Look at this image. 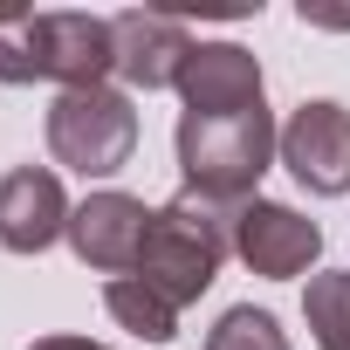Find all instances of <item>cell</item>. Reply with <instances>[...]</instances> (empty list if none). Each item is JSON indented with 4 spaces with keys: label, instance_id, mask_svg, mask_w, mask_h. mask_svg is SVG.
Returning <instances> with one entry per match:
<instances>
[{
    "label": "cell",
    "instance_id": "obj_1",
    "mask_svg": "<svg viewBox=\"0 0 350 350\" xmlns=\"http://www.w3.org/2000/svg\"><path fill=\"white\" fill-rule=\"evenodd\" d=\"M234 220L241 206H220V200H200V193H179V200H165L151 213V241L137 254V282L158 288L172 309H186L213 288L220 261L234 254Z\"/></svg>",
    "mask_w": 350,
    "mask_h": 350
},
{
    "label": "cell",
    "instance_id": "obj_2",
    "mask_svg": "<svg viewBox=\"0 0 350 350\" xmlns=\"http://www.w3.org/2000/svg\"><path fill=\"white\" fill-rule=\"evenodd\" d=\"M172 151H179L186 193L220 200V206H247L261 172L282 158V131H275L268 110H247V117H186L179 110Z\"/></svg>",
    "mask_w": 350,
    "mask_h": 350
},
{
    "label": "cell",
    "instance_id": "obj_3",
    "mask_svg": "<svg viewBox=\"0 0 350 350\" xmlns=\"http://www.w3.org/2000/svg\"><path fill=\"white\" fill-rule=\"evenodd\" d=\"M42 131H49L55 165L83 172V179H110V172H124L131 151H137V110H131V96L110 90V83H96V90H62V96L49 103Z\"/></svg>",
    "mask_w": 350,
    "mask_h": 350
},
{
    "label": "cell",
    "instance_id": "obj_4",
    "mask_svg": "<svg viewBox=\"0 0 350 350\" xmlns=\"http://www.w3.org/2000/svg\"><path fill=\"white\" fill-rule=\"evenodd\" d=\"M117 69V35L103 14H28V76L62 90H96Z\"/></svg>",
    "mask_w": 350,
    "mask_h": 350
},
{
    "label": "cell",
    "instance_id": "obj_5",
    "mask_svg": "<svg viewBox=\"0 0 350 350\" xmlns=\"http://www.w3.org/2000/svg\"><path fill=\"white\" fill-rule=\"evenodd\" d=\"M144 241H151V206H144L137 193L103 186V193H90V200L69 213V247H76V261L96 268V275H110V282L137 268Z\"/></svg>",
    "mask_w": 350,
    "mask_h": 350
},
{
    "label": "cell",
    "instance_id": "obj_6",
    "mask_svg": "<svg viewBox=\"0 0 350 350\" xmlns=\"http://www.w3.org/2000/svg\"><path fill=\"white\" fill-rule=\"evenodd\" d=\"M282 165L295 172V186L336 200L350 193V110L316 96V103H295V117L282 124Z\"/></svg>",
    "mask_w": 350,
    "mask_h": 350
},
{
    "label": "cell",
    "instance_id": "obj_7",
    "mask_svg": "<svg viewBox=\"0 0 350 350\" xmlns=\"http://www.w3.org/2000/svg\"><path fill=\"white\" fill-rule=\"evenodd\" d=\"M179 103H186V117H247V110H268L261 103V62L241 42H193V55L179 69Z\"/></svg>",
    "mask_w": 350,
    "mask_h": 350
},
{
    "label": "cell",
    "instance_id": "obj_8",
    "mask_svg": "<svg viewBox=\"0 0 350 350\" xmlns=\"http://www.w3.org/2000/svg\"><path fill=\"white\" fill-rule=\"evenodd\" d=\"M234 254H241L254 275L288 282V275H302V268L323 254V227L302 220V213L282 206V200H247L241 220H234Z\"/></svg>",
    "mask_w": 350,
    "mask_h": 350
},
{
    "label": "cell",
    "instance_id": "obj_9",
    "mask_svg": "<svg viewBox=\"0 0 350 350\" xmlns=\"http://www.w3.org/2000/svg\"><path fill=\"white\" fill-rule=\"evenodd\" d=\"M69 193L49 165H14L0 179V247L8 254H49L69 234Z\"/></svg>",
    "mask_w": 350,
    "mask_h": 350
},
{
    "label": "cell",
    "instance_id": "obj_10",
    "mask_svg": "<svg viewBox=\"0 0 350 350\" xmlns=\"http://www.w3.org/2000/svg\"><path fill=\"white\" fill-rule=\"evenodd\" d=\"M110 35H117V76L131 90H179V69L193 55V35L179 28V14L124 8V14H110Z\"/></svg>",
    "mask_w": 350,
    "mask_h": 350
},
{
    "label": "cell",
    "instance_id": "obj_11",
    "mask_svg": "<svg viewBox=\"0 0 350 350\" xmlns=\"http://www.w3.org/2000/svg\"><path fill=\"white\" fill-rule=\"evenodd\" d=\"M103 309H110L131 336H144V343H172V336H179V309H172L158 288H144L137 275L103 282Z\"/></svg>",
    "mask_w": 350,
    "mask_h": 350
},
{
    "label": "cell",
    "instance_id": "obj_12",
    "mask_svg": "<svg viewBox=\"0 0 350 350\" xmlns=\"http://www.w3.org/2000/svg\"><path fill=\"white\" fill-rule=\"evenodd\" d=\"M302 323L316 350H350V268H323L302 288Z\"/></svg>",
    "mask_w": 350,
    "mask_h": 350
},
{
    "label": "cell",
    "instance_id": "obj_13",
    "mask_svg": "<svg viewBox=\"0 0 350 350\" xmlns=\"http://www.w3.org/2000/svg\"><path fill=\"white\" fill-rule=\"evenodd\" d=\"M206 350H288V329H282L268 309L241 302V309H227V316L206 329Z\"/></svg>",
    "mask_w": 350,
    "mask_h": 350
},
{
    "label": "cell",
    "instance_id": "obj_14",
    "mask_svg": "<svg viewBox=\"0 0 350 350\" xmlns=\"http://www.w3.org/2000/svg\"><path fill=\"white\" fill-rule=\"evenodd\" d=\"M28 350H110V343H90V336H35Z\"/></svg>",
    "mask_w": 350,
    "mask_h": 350
}]
</instances>
